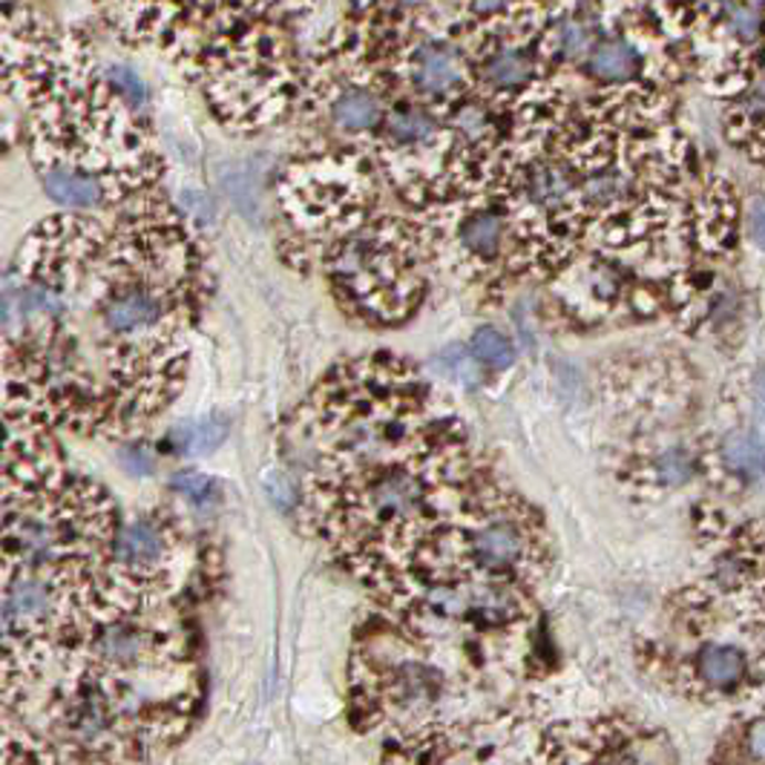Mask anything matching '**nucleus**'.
<instances>
[{
    "instance_id": "nucleus-1",
    "label": "nucleus",
    "mask_w": 765,
    "mask_h": 765,
    "mask_svg": "<svg viewBox=\"0 0 765 765\" xmlns=\"http://www.w3.org/2000/svg\"><path fill=\"white\" fill-rule=\"evenodd\" d=\"M93 314L107 365L110 430L127 432L176 397L185 331L201 300V257L185 219L138 196L93 268Z\"/></svg>"
},
{
    "instance_id": "nucleus-2",
    "label": "nucleus",
    "mask_w": 765,
    "mask_h": 765,
    "mask_svg": "<svg viewBox=\"0 0 765 765\" xmlns=\"http://www.w3.org/2000/svg\"><path fill=\"white\" fill-rule=\"evenodd\" d=\"M300 421L314 452L308 480L345 478L464 437L430 383L389 354L340 363L300 409Z\"/></svg>"
},
{
    "instance_id": "nucleus-3",
    "label": "nucleus",
    "mask_w": 765,
    "mask_h": 765,
    "mask_svg": "<svg viewBox=\"0 0 765 765\" xmlns=\"http://www.w3.org/2000/svg\"><path fill=\"white\" fill-rule=\"evenodd\" d=\"M185 66L205 81L219 118L239 130L277 122L300 93L291 43L277 23L254 18L251 7H210L205 35Z\"/></svg>"
},
{
    "instance_id": "nucleus-4",
    "label": "nucleus",
    "mask_w": 765,
    "mask_h": 765,
    "mask_svg": "<svg viewBox=\"0 0 765 765\" xmlns=\"http://www.w3.org/2000/svg\"><path fill=\"white\" fill-rule=\"evenodd\" d=\"M329 286L351 314L374 325H397L426 293L432 248L415 219L374 214L317 254Z\"/></svg>"
},
{
    "instance_id": "nucleus-5",
    "label": "nucleus",
    "mask_w": 765,
    "mask_h": 765,
    "mask_svg": "<svg viewBox=\"0 0 765 765\" xmlns=\"http://www.w3.org/2000/svg\"><path fill=\"white\" fill-rule=\"evenodd\" d=\"M279 201L288 228L308 248H329L372 219L380 201V170L363 147L325 144L293 156L279 179Z\"/></svg>"
},
{
    "instance_id": "nucleus-6",
    "label": "nucleus",
    "mask_w": 765,
    "mask_h": 765,
    "mask_svg": "<svg viewBox=\"0 0 765 765\" xmlns=\"http://www.w3.org/2000/svg\"><path fill=\"white\" fill-rule=\"evenodd\" d=\"M702 461L714 469L725 487L745 489L763 478V449H759V437L752 432H728L711 446L705 458H700V464Z\"/></svg>"
},
{
    "instance_id": "nucleus-7",
    "label": "nucleus",
    "mask_w": 765,
    "mask_h": 765,
    "mask_svg": "<svg viewBox=\"0 0 765 765\" xmlns=\"http://www.w3.org/2000/svg\"><path fill=\"white\" fill-rule=\"evenodd\" d=\"M41 170L43 190L55 205L66 208L70 214L86 216V210L104 208V205H118L107 187L86 173L70 170V167H38Z\"/></svg>"
},
{
    "instance_id": "nucleus-8",
    "label": "nucleus",
    "mask_w": 765,
    "mask_h": 765,
    "mask_svg": "<svg viewBox=\"0 0 765 765\" xmlns=\"http://www.w3.org/2000/svg\"><path fill=\"white\" fill-rule=\"evenodd\" d=\"M642 55L637 46L624 38H601L593 43V50L587 52V72L604 86H624L642 84L639 72H642Z\"/></svg>"
},
{
    "instance_id": "nucleus-9",
    "label": "nucleus",
    "mask_w": 765,
    "mask_h": 765,
    "mask_svg": "<svg viewBox=\"0 0 765 765\" xmlns=\"http://www.w3.org/2000/svg\"><path fill=\"white\" fill-rule=\"evenodd\" d=\"M694 671L709 691H731L748 676V653L740 644L705 642L694 657Z\"/></svg>"
},
{
    "instance_id": "nucleus-10",
    "label": "nucleus",
    "mask_w": 765,
    "mask_h": 765,
    "mask_svg": "<svg viewBox=\"0 0 765 765\" xmlns=\"http://www.w3.org/2000/svg\"><path fill=\"white\" fill-rule=\"evenodd\" d=\"M700 449H691L685 444H668L653 452V458L642 461L639 473L657 489H680L688 480L700 475Z\"/></svg>"
},
{
    "instance_id": "nucleus-11",
    "label": "nucleus",
    "mask_w": 765,
    "mask_h": 765,
    "mask_svg": "<svg viewBox=\"0 0 765 765\" xmlns=\"http://www.w3.org/2000/svg\"><path fill=\"white\" fill-rule=\"evenodd\" d=\"M725 127H728L731 142L743 147L754 162L763 158V90H759V81L754 84V90H748L740 99L737 107L731 110Z\"/></svg>"
},
{
    "instance_id": "nucleus-12",
    "label": "nucleus",
    "mask_w": 765,
    "mask_h": 765,
    "mask_svg": "<svg viewBox=\"0 0 765 765\" xmlns=\"http://www.w3.org/2000/svg\"><path fill=\"white\" fill-rule=\"evenodd\" d=\"M225 435H228V423L219 421V417L187 421L179 423V426L170 432V446L176 455L196 458V455H208V452H214L216 446L223 444Z\"/></svg>"
},
{
    "instance_id": "nucleus-13",
    "label": "nucleus",
    "mask_w": 765,
    "mask_h": 765,
    "mask_svg": "<svg viewBox=\"0 0 765 765\" xmlns=\"http://www.w3.org/2000/svg\"><path fill=\"white\" fill-rule=\"evenodd\" d=\"M0 765H61L43 743L0 728Z\"/></svg>"
},
{
    "instance_id": "nucleus-14",
    "label": "nucleus",
    "mask_w": 765,
    "mask_h": 765,
    "mask_svg": "<svg viewBox=\"0 0 765 765\" xmlns=\"http://www.w3.org/2000/svg\"><path fill=\"white\" fill-rule=\"evenodd\" d=\"M469 351H473V358L478 360V363L489 365V369H509L515 360L513 343H509L502 331L489 329V325L475 331L473 343H469Z\"/></svg>"
},
{
    "instance_id": "nucleus-15",
    "label": "nucleus",
    "mask_w": 765,
    "mask_h": 765,
    "mask_svg": "<svg viewBox=\"0 0 765 765\" xmlns=\"http://www.w3.org/2000/svg\"><path fill=\"white\" fill-rule=\"evenodd\" d=\"M170 487H173V493H179L182 498L190 504H208L210 498H214V489H216L214 478H208V475H201V473H194V469L173 475Z\"/></svg>"
},
{
    "instance_id": "nucleus-16",
    "label": "nucleus",
    "mask_w": 765,
    "mask_h": 765,
    "mask_svg": "<svg viewBox=\"0 0 765 765\" xmlns=\"http://www.w3.org/2000/svg\"><path fill=\"white\" fill-rule=\"evenodd\" d=\"M122 466L130 475L144 478V475H151L153 469H156V458H153V452L147 449V446L130 444V446H124V452H122Z\"/></svg>"
},
{
    "instance_id": "nucleus-17",
    "label": "nucleus",
    "mask_w": 765,
    "mask_h": 765,
    "mask_svg": "<svg viewBox=\"0 0 765 765\" xmlns=\"http://www.w3.org/2000/svg\"><path fill=\"white\" fill-rule=\"evenodd\" d=\"M3 138H7V130H3V124H0V142H3Z\"/></svg>"
}]
</instances>
